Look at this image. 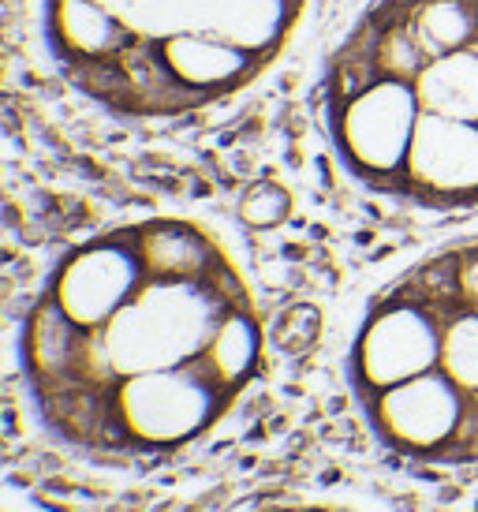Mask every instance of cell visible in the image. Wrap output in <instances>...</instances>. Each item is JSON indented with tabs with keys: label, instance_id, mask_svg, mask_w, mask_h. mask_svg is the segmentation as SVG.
Here are the masks:
<instances>
[{
	"label": "cell",
	"instance_id": "6da1fadb",
	"mask_svg": "<svg viewBox=\"0 0 478 512\" xmlns=\"http://www.w3.org/2000/svg\"><path fill=\"white\" fill-rule=\"evenodd\" d=\"M262 326L228 255L187 221H142L75 247L23 333L42 415L71 441L113 449L116 400L198 374L228 397L251 382Z\"/></svg>",
	"mask_w": 478,
	"mask_h": 512
},
{
	"label": "cell",
	"instance_id": "7a4b0ae2",
	"mask_svg": "<svg viewBox=\"0 0 478 512\" xmlns=\"http://www.w3.org/2000/svg\"><path fill=\"white\" fill-rule=\"evenodd\" d=\"M325 135L370 195L478 210V0H374L322 72Z\"/></svg>",
	"mask_w": 478,
	"mask_h": 512
},
{
	"label": "cell",
	"instance_id": "3957f363",
	"mask_svg": "<svg viewBox=\"0 0 478 512\" xmlns=\"http://www.w3.org/2000/svg\"><path fill=\"white\" fill-rule=\"evenodd\" d=\"M303 12L307 0H42V27L86 101L127 120H172L258 83Z\"/></svg>",
	"mask_w": 478,
	"mask_h": 512
},
{
	"label": "cell",
	"instance_id": "277c9868",
	"mask_svg": "<svg viewBox=\"0 0 478 512\" xmlns=\"http://www.w3.org/2000/svg\"><path fill=\"white\" fill-rule=\"evenodd\" d=\"M348 382L393 456L478 468V236L422 255L366 303Z\"/></svg>",
	"mask_w": 478,
	"mask_h": 512
},
{
	"label": "cell",
	"instance_id": "5b68a950",
	"mask_svg": "<svg viewBox=\"0 0 478 512\" xmlns=\"http://www.w3.org/2000/svg\"><path fill=\"white\" fill-rule=\"evenodd\" d=\"M281 512H322V509H281Z\"/></svg>",
	"mask_w": 478,
	"mask_h": 512
}]
</instances>
